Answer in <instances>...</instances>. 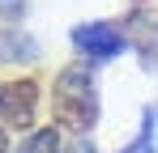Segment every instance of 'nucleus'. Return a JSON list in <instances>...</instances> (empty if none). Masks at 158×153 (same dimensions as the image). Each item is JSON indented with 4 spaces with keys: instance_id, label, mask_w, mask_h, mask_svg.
<instances>
[{
    "instance_id": "1",
    "label": "nucleus",
    "mask_w": 158,
    "mask_h": 153,
    "mask_svg": "<svg viewBox=\"0 0 158 153\" xmlns=\"http://www.w3.org/2000/svg\"><path fill=\"white\" fill-rule=\"evenodd\" d=\"M56 119H60V128L81 132V136H85V128H94L98 94H94V73L90 68L73 64L56 76Z\"/></svg>"
},
{
    "instance_id": "2",
    "label": "nucleus",
    "mask_w": 158,
    "mask_h": 153,
    "mask_svg": "<svg viewBox=\"0 0 158 153\" xmlns=\"http://www.w3.org/2000/svg\"><path fill=\"white\" fill-rule=\"evenodd\" d=\"M34 106H39V85H34L30 76L0 85V124L26 132V128L34 124Z\"/></svg>"
},
{
    "instance_id": "3",
    "label": "nucleus",
    "mask_w": 158,
    "mask_h": 153,
    "mask_svg": "<svg viewBox=\"0 0 158 153\" xmlns=\"http://www.w3.org/2000/svg\"><path fill=\"white\" fill-rule=\"evenodd\" d=\"M73 47L94 55V60H111L128 47L124 38V26H111V22H90V26H77L73 30Z\"/></svg>"
},
{
    "instance_id": "4",
    "label": "nucleus",
    "mask_w": 158,
    "mask_h": 153,
    "mask_svg": "<svg viewBox=\"0 0 158 153\" xmlns=\"http://www.w3.org/2000/svg\"><path fill=\"white\" fill-rule=\"evenodd\" d=\"M17 153H64V145H60V128H39L30 140H22Z\"/></svg>"
},
{
    "instance_id": "5",
    "label": "nucleus",
    "mask_w": 158,
    "mask_h": 153,
    "mask_svg": "<svg viewBox=\"0 0 158 153\" xmlns=\"http://www.w3.org/2000/svg\"><path fill=\"white\" fill-rule=\"evenodd\" d=\"M39 47L26 43V34H0V60H34Z\"/></svg>"
},
{
    "instance_id": "6",
    "label": "nucleus",
    "mask_w": 158,
    "mask_h": 153,
    "mask_svg": "<svg viewBox=\"0 0 158 153\" xmlns=\"http://www.w3.org/2000/svg\"><path fill=\"white\" fill-rule=\"evenodd\" d=\"M154 149H158V115L145 111V128H141V136H137L124 153H154Z\"/></svg>"
},
{
    "instance_id": "7",
    "label": "nucleus",
    "mask_w": 158,
    "mask_h": 153,
    "mask_svg": "<svg viewBox=\"0 0 158 153\" xmlns=\"http://www.w3.org/2000/svg\"><path fill=\"white\" fill-rule=\"evenodd\" d=\"M69 153H94V145H90V140H73V149Z\"/></svg>"
},
{
    "instance_id": "8",
    "label": "nucleus",
    "mask_w": 158,
    "mask_h": 153,
    "mask_svg": "<svg viewBox=\"0 0 158 153\" xmlns=\"http://www.w3.org/2000/svg\"><path fill=\"white\" fill-rule=\"evenodd\" d=\"M0 153H9V140H4V132H0Z\"/></svg>"
}]
</instances>
